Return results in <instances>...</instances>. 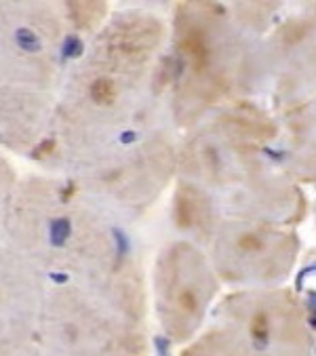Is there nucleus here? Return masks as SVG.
Instances as JSON below:
<instances>
[{
	"mask_svg": "<svg viewBox=\"0 0 316 356\" xmlns=\"http://www.w3.org/2000/svg\"><path fill=\"white\" fill-rule=\"evenodd\" d=\"M167 44L169 19L141 7L112 11L68 65L53 104L49 146L36 163L61 173L129 131L171 122Z\"/></svg>",
	"mask_w": 316,
	"mask_h": 356,
	"instance_id": "nucleus-1",
	"label": "nucleus"
},
{
	"mask_svg": "<svg viewBox=\"0 0 316 356\" xmlns=\"http://www.w3.org/2000/svg\"><path fill=\"white\" fill-rule=\"evenodd\" d=\"M3 241L47 278L76 284L148 325L150 289L141 257L112 213L68 177L49 171L19 177Z\"/></svg>",
	"mask_w": 316,
	"mask_h": 356,
	"instance_id": "nucleus-2",
	"label": "nucleus"
},
{
	"mask_svg": "<svg viewBox=\"0 0 316 356\" xmlns=\"http://www.w3.org/2000/svg\"><path fill=\"white\" fill-rule=\"evenodd\" d=\"M278 118L270 106L245 99L228 106L177 141V177L213 192L226 216L301 224L308 198L276 163Z\"/></svg>",
	"mask_w": 316,
	"mask_h": 356,
	"instance_id": "nucleus-3",
	"label": "nucleus"
},
{
	"mask_svg": "<svg viewBox=\"0 0 316 356\" xmlns=\"http://www.w3.org/2000/svg\"><path fill=\"white\" fill-rule=\"evenodd\" d=\"M262 38L232 3H175L165 55L173 129L186 133L228 106L255 99L262 89Z\"/></svg>",
	"mask_w": 316,
	"mask_h": 356,
	"instance_id": "nucleus-4",
	"label": "nucleus"
},
{
	"mask_svg": "<svg viewBox=\"0 0 316 356\" xmlns=\"http://www.w3.org/2000/svg\"><path fill=\"white\" fill-rule=\"evenodd\" d=\"M177 141L171 122L148 124L74 161L59 175L114 218H139L173 188Z\"/></svg>",
	"mask_w": 316,
	"mask_h": 356,
	"instance_id": "nucleus-5",
	"label": "nucleus"
},
{
	"mask_svg": "<svg viewBox=\"0 0 316 356\" xmlns=\"http://www.w3.org/2000/svg\"><path fill=\"white\" fill-rule=\"evenodd\" d=\"M306 302L287 287L234 289L219 298L200 333L177 356H314Z\"/></svg>",
	"mask_w": 316,
	"mask_h": 356,
	"instance_id": "nucleus-6",
	"label": "nucleus"
},
{
	"mask_svg": "<svg viewBox=\"0 0 316 356\" xmlns=\"http://www.w3.org/2000/svg\"><path fill=\"white\" fill-rule=\"evenodd\" d=\"M34 339L49 356H152L148 325L70 282L49 284Z\"/></svg>",
	"mask_w": 316,
	"mask_h": 356,
	"instance_id": "nucleus-7",
	"label": "nucleus"
},
{
	"mask_svg": "<svg viewBox=\"0 0 316 356\" xmlns=\"http://www.w3.org/2000/svg\"><path fill=\"white\" fill-rule=\"evenodd\" d=\"M148 289L158 329L182 348L207 325L221 298V280L203 247L173 238L156 253Z\"/></svg>",
	"mask_w": 316,
	"mask_h": 356,
	"instance_id": "nucleus-8",
	"label": "nucleus"
},
{
	"mask_svg": "<svg viewBox=\"0 0 316 356\" xmlns=\"http://www.w3.org/2000/svg\"><path fill=\"white\" fill-rule=\"evenodd\" d=\"M68 38L59 3H0V89L57 95Z\"/></svg>",
	"mask_w": 316,
	"mask_h": 356,
	"instance_id": "nucleus-9",
	"label": "nucleus"
},
{
	"mask_svg": "<svg viewBox=\"0 0 316 356\" xmlns=\"http://www.w3.org/2000/svg\"><path fill=\"white\" fill-rule=\"evenodd\" d=\"M301 251L293 226L226 216L207 247L221 280L234 289L283 287L297 266Z\"/></svg>",
	"mask_w": 316,
	"mask_h": 356,
	"instance_id": "nucleus-10",
	"label": "nucleus"
},
{
	"mask_svg": "<svg viewBox=\"0 0 316 356\" xmlns=\"http://www.w3.org/2000/svg\"><path fill=\"white\" fill-rule=\"evenodd\" d=\"M260 70L274 112L316 95V3L281 11L260 42Z\"/></svg>",
	"mask_w": 316,
	"mask_h": 356,
	"instance_id": "nucleus-11",
	"label": "nucleus"
},
{
	"mask_svg": "<svg viewBox=\"0 0 316 356\" xmlns=\"http://www.w3.org/2000/svg\"><path fill=\"white\" fill-rule=\"evenodd\" d=\"M49 278L0 241V341L34 337Z\"/></svg>",
	"mask_w": 316,
	"mask_h": 356,
	"instance_id": "nucleus-12",
	"label": "nucleus"
},
{
	"mask_svg": "<svg viewBox=\"0 0 316 356\" xmlns=\"http://www.w3.org/2000/svg\"><path fill=\"white\" fill-rule=\"evenodd\" d=\"M55 95L28 89H0V146L38 161L51 139Z\"/></svg>",
	"mask_w": 316,
	"mask_h": 356,
	"instance_id": "nucleus-13",
	"label": "nucleus"
},
{
	"mask_svg": "<svg viewBox=\"0 0 316 356\" xmlns=\"http://www.w3.org/2000/svg\"><path fill=\"white\" fill-rule=\"evenodd\" d=\"M276 163L301 188L316 184V95L276 112Z\"/></svg>",
	"mask_w": 316,
	"mask_h": 356,
	"instance_id": "nucleus-14",
	"label": "nucleus"
},
{
	"mask_svg": "<svg viewBox=\"0 0 316 356\" xmlns=\"http://www.w3.org/2000/svg\"><path fill=\"white\" fill-rule=\"evenodd\" d=\"M226 213L213 192L177 177L171 192V222L180 238L190 241L207 251Z\"/></svg>",
	"mask_w": 316,
	"mask_h": 356,
	"instance_id": "nucleus-15",
	"label": "nucleus"
},
{
	"mask_svg": "<svg viewBox=\"0 0 316 356\" xmlns=\"http://www.w3.org/2000/svg\"><path fill=\"white\" fill-rule=\"evenodd\" d=\"M61 17L72 38H85L91 40L102 26L108 22L112 7L110 3H97V0H70V3H59Z\"/></svg>",
	"mask_w": 316,
	"mask_h": 356,
	"instance_id": "nucleus-16",
	"label": "nucleus"
},
{
	"mask_svg": "<svg viewBox=\"0 0 316 356\" xmlns=\"http://www.w3.org/2000/svg\"><path fill=\"white\" fill-rule=\"evenodd\" d=\"M17 184H19V175H17L13 163L5 154H0V241H3L7 213H9L13 194L17 190Z\"/></svg>",
	"mask_w": 316,
	"mask_h": 356,
	"instance_id": "nucleus-17",
	"label": "nucleus"
},
{
	"mask_svg": "<svg viewBox=\"0 0 316 356\" xmlns=\"http://www.w3.org/2000/svg\"><path fill=\"white\" fill-rule=\"evenodd\" d=\"M0 356H49L34 337L0 341Z\"/></svg>",
	"mask_w": 316,
	"mask_h": 356,
	"instance_id": "nucleus-18",
	"label": "nucleus"
}]
</instances>
